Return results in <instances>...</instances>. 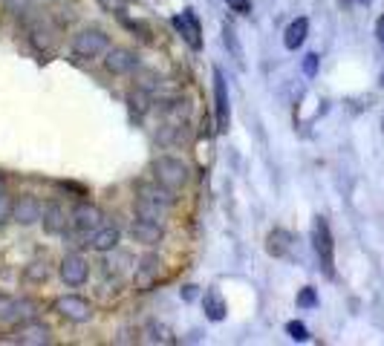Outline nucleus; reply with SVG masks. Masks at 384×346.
<instances>
[{"label":"nucleus","instance_id":"30","mask_svg":"<svg viewBox=\"0 0 384 346\" xmlns=\"http://www.w3.org/2000/svg\"><path fill=\"white\" fill-rule=\"evenodd\" d=\"M12 220V199L6 197V190H0V222Z\"/></svg>","mask_w":384,"mask_h":346},{"label":"nucleus","instance_id":"9","mask_svg":"<svg viewBox=\"0 0 384 346\" xmlns=\"http://www.w3.org/2000/svg\"><path fill=\"white\" fill-rule=\"evenodd\" d=\"M15 343H24V346H44L52 343V329L41 320H26L17 326L15 332Z\"/></svg>","mask_w":384,"mask_h":346},{"label":"nucleus","instance_id":"10","mask_svg":"<svg viewBox=\"0 0 384 346\" xmlns=\"http://www.w3.org/2000/svg\"><path fill=\"white\" fill-rule=\"evenodd\" d=\"M41 217H44L41 199H35V197H17V199H12V220L15 222L35 225V222H41Z\"/></svg>","mask_w":384,"mask_h":346},{"label":"nucleus","instance_id":"20","mask_svg":"<svg viewBox=\"0 0 384 346\" xmlns=\"http://www.w3.org/2000/svg\"><path fill=\"white\" fill-rule=\"evenodd\" d=\"M202 309H205V318L214 320V323H220L225 318V300H223V295L217 292V288H208V292H205Z\"/></svg>","mask_w":384,"mask_h":346},{"label":"nucleus","instance_id":"34","mask_svg":"<svg viewBox=\"0 0 384 346\" xmlns=\"http://www.w3.org/2000/svg\"><path fill=\"white\" fill-rule=\"evenodd\" d=\"M26 6H29V0H6V9H9L12 15L26 12Z\"/></svg>","mask_w":384,"mask_h":346},{"label":"nucleus","instance_id":"19","mask_svg":"<svg viewBox=\"0 0 384 346\" xmlns=\"http://www.w3.org/2000/svg\"><path fill=\"white\" fill-rule=\"evenodd\" d=\"M21 315H35V303L32 300H15L0 295V318H21Z\"/></svg>","mask_w":384,"mask_h":346},{"label":"nucleus","instance_id":"22","mask_svg":"<svg viewBox=\"0 0 384 346\" xmlns=\"http://www.w3.org/2000/svg\"><path fill=\"white\" fill-rule=\"evenodd\" d=\"M223 44H225V49L232 52V58L237 61V67H243V47H240V38H237V32H234V26H223Z\"/></svg>","mask_w":384,"mask_h":346},{"label":"nucleus","instance_id":"6","mask_svg":"<svg viewBox=\"0 0 384 346\" xmlns=\"http://www.w3.org/2000/svg\"><path fill=\"white\" fill-rule=\"evenodd\" d=\"M104 67L113 75H127V72H133V69L139 67V58H136V52H133V49L107 47V52H104Z\"/></svg>","mask_w":384,"mask_h":346},{"label":"nucleus","instance_id":"4","mask_svg":"<svg viewBox=\"0 0 384 346\" xmlns=\"http://www.w3.org/2000/svg\"><path fill=\"white\" fill-rule=\"evenodd\" d=\"M52 312L72 323H87L93 318V306H90V300H84L79 295H64V297H55Z\"/></svg>","mask_w":384,"mask_h":346},{"label":"nucleus","instance_id":"32","mask_svg":"<svg viewBox=\"0 0 384 346\" xmlns=\"http://www.w3.org/2000/svg\"><path fill=\"white\" fill-rule=\"evenodd\" d=\"M125 26H127L130 32H139L142 41H150V29H147L145 24H139V21H127V17H125Z\"/></svg>","mask_w":384,"mask_h":346},{"label":"nucleus","instance_id":"26","mask_svg":"<svg viewBox=\"0 0 384 346\" xmlns=\"http://www.w3.org/2000/svg\"><path fill=\"white\" fill-rule=\"evenodd\" d=\"M24 277H26V280H32V283H44V280L49 277V265H47V263H41V260H35V263H29V265H26Z\"/></svg>","mask_w":384,"mask_h":346},{"label":"nucleus","instance_id":"16","mask_svg":"<svg viewBox=\"0 0 384 346\" xmlns=\"http://www.w3.org/2000/svg\"><path fill=\"white\" fill-rule=\"evenodd\" d=\"M177 190H170V188H165V185H159L157 179L153 182H139L136 185V197H147V199H153V202H159V205H165V208H174L177 205Z\"/></svg>","mask_w":384,"mask_h":346},{"label":"nucleus","instance_id":"23","mask_svg":"<svg viewBox=\"0 0 384 346\" xmlns=\"http://www.w3.org/2000/svg\"><path fill=\"white\" fill-rule=\"evenodd\" d=\"M29 38H32V44H35L38 49H49V47L55 44V29H49L47 24H44V26L38 24V26L29 29Z\"/></svg>","mask_w":384,"mask_h":346},{"label":"nucleus","instance_id":"29","mask_svg":"<svg viewBox=\"0 0 384 346\" xmlns=\"http://www.w3.org/2000/svg\"><path fill=\"white\" fill-rule=\"evenodd\" d=\"M315 72H318V55L310 52L303 58V75H306V79H315Z\"/></svg>","mask_w":384,"mask_h":346},{"label":"nucleus","instance_id":"15","mask_svg":"<svg viewBox=\"0 0 384 346\" xmlns=\"http://www.w3.org/2000/svg\"><path fill=\"white\" fill-rule=\"evenodd\" d=\"M119 240H122V231L116 225H99L93 231V237H90V248H93V252L107 254V252H113V248L119 245Z\"/></svg>","mask_w":384,"mask_h":346},{"label":"nucleus","instance_id":"3","mask_svg":"<svg viewBox=\"0 0 384 346\" xmlns=\"http://www.w3.org/2000/svg\"><path fill=\"white\" fill-rule=\"evenodd\" d=\"M107 47H110V38L95 26H87L72 38V52L79 58H99L107 52Z\"/></svg>","mask_w":384,"mask_h":346},{"label":"nucleus","instance_id":"12","mask_svg":"<svg viewBox=\"0 0 384 346\" xmlns=\"http://www.w3.org/2000/svg\"><path fill=\"white\" fill-rule=\"evenodd\" d=\"M87 274H90V268H87V260L81 254H67L61 260V280L72 288H79L87 283Z\"/></svg>","mask_w":384,"mask_h":346},{"label":"nucleus","instance_id":"8","mask_svg":"<svg viewBox=\"0 0 384 346\" xmlns=\"http://www.w3.org/2000/svg\"><path fill=\"white\" fill-rule=\"evenodd\" d=\"M159 277H162V260H159L157 254H147V257H142V263L136 265L133 283H136L139 292H150V288L159 283Z\"/></svg>","mask_w":384,"mask_h":346},{"label":"nucleus","instance_id":"1","mask_svg":"<svg viewBox=\"0 0 384 346\" xmlns=\"http://www.w3.org/2000/svg\"><path fill=\"white\" fill-rule=\"evenodd\" d=\"M312 248L318 254V263L326 277H335V245H333V231L323 217H315L312 222Z\"/></svg>","mask_w":384,"mask_h":346},{"label":"nucleus","instance_id":"17","mask_svg":"<svg viewBox=\"0 0 384 346\" xmlns=\"http://www.w3.org/2000/svg\"><path fill=\"white\" fill-rule=\"evenodd\" d=\"M292 242H295V237L289 234L286 228H275L272 234L266 237V252L272 254V257H286L292 252Z\"/></svg>","mask_w":384,"mask_h":346},{"label":"nucleus","instance_id":"31","mask_svg":"<svg viewBox=\"0 0 384 346\" xmlns=\"http://www.w3.org/2000/svg\"><path fill=\"white\" fill-rule=\"evenodd\" d=\"M225 3H228V9L237 12V15H248V12H252V0H225Z\"/></svg>","mask_w":384,"mask_h":346},{"label":"nucleus","instance_id":"33","mask_svg":"<svg viewBox=\"0 0 384 346\" xmlns=\"http://www.w3.org/2000/svg\"><path fill=\"white\" fill-rule=\"evenodd\" d=\"M99 6L104 12H113V15H122L125 12V0H99Z\"/></svg>","mask_w":384,"mask_h":346},{"label":"nucleus","instance_id":"18","mask_svg":"<svg viewBox=\"0 0 384 346\" xmlns=\"http://www.w3.org/2000/svg\"><path fill=\"white\" fill-rule=\"evenodd\" d=\"M306 35H310V21H306V17H295V21L286 26V32H283V47L295 52L298 47H303Z\"/></svg>","mask_w":384,"mask_h":346},{"label":"nucleus","instance_id":"13","mask_svg":"<svg viewBox=\"0 0 384 346\" xmlns=\"http://www.w3.org/2000/svg\"><path fill=\"white\" fill-rule=\"evenodd\" d=\"M130 234H133V240L142 242V245H157V242H162V237H165V228H162V222H157V220L139 217L136 222H133Z\"/></svg>","mask_w":384,"mask_h":346},{"label":"nucleus","instance_id":"24","mask_svg":"<svg viewBox=\"0 0 384 346\" xmlns=\"http://www.w3.org/2000/svg\"><path fill=\"white\" fill-rule=\"evenodd\" d=\"M127 104H130L133 115H145V113L150 110V95H147L145 90H133V92L127 95Z\"/></svg>","mask_w":384,"mask_h":346},{"label":"nucleus","instance_id":"38","mask_svg":"<svg viewBox=\"0 0 384 346\" xmlns=\"http://www.w3.org/2000/svg\"><path fill=\"white\" fill-rule=\"evenodd\" d=\"M378 84H381V87H384V72H381V79H378Z\"/></svg>","mask_w":384,"mask_h":346},{"label":"nucleus","instance_id":"21","mask_svg":"<svg viewBox=\"0 0 384 346\" xmlns=\"http://www.w3.org/2000/svg\"><path fill=\"white\" fill-rule=\"evenodd\" d=\"M133 208H136V217L157 220V222H162V220H165V214L170 211V208H165V205H159V202H153V199H147V197H136Z\"/></svg>","mask_w":384,"mask_h":346},{"label":"nucleus","instance_id":"28","mask_svg":"<svg viewBox=\"0 0 384 346\" xmlns=\"http://www.w3.org/2000/svg\"><path fill=\"white\" fill-rule=\"evenodd\" d=\"M286 332H289V338L292 340H310V329H306V326L301 323V320H289V323H286Z\"/></svg>","mask_w":384,"mask_h":346},{"label":"nucleus","instance_id":"27","mask_svg":"<svg viewBox=\"0 0 384 346\" xmlns=\"http://www.w3.org/2000/svg\"><path fill=\"white\" fill-rule=\"evenodd\" d=\"M298 306H301V309H315V306H318V292L312 286H303L298 292Z\"/></svg>","mask_w":384,"mask_h":346},{"label":"nucleus","instance_id":"37","mask_svg":"<svg viewBox=\"0 0 384 346\" xmlns=\"http://www.w3.org/2000/svg\"><path fill=\"white\" fill-rule=\"evenodd\" d=\"M355 3H361V6H367V3H373V0H355Z\"/></svg>","mask_w":384,"mask_h":346},{"label":"nucleus","instance_id":"11","mask_svg":"<svg viewBox=\"0 0 384 346\" xmlns=\"http://www.w3.org/2000/svg\"><path fill=\"white\" fill-rule=\"evenodd\" d=\"M70 220H72V225L79 228V231L90 234V231H95V228L102 225L104 214H102V208H99V205H93V202H79V205L72 208Z\"/></svg>","mask_w":384,"mask_h":346},{"label":"nucleus","instance_id":"14","mask_svg":"<svg viewBox=\"0 0 384 346\" xmlns=\"http://www.w3.org/2000/svg\"><path fill=\"white\" fill-rule=\"evenodd\" d=\"M41 222H44V231H47V234H64L72 220H70V214H67V208H64V205L49 202V205H44V217H41Z\"/></svg>","mask_w":384,"mask_h":346},{"label":"nucleus","instance_id":"2","mask_svg":"<svg viewBox=\"0 0 384 346\" xmlns=\"http://www.w3.org/2000/svg\"><path fill=\"white\" fill-rule=\"evenodd\" d=\"M153 179H157L159 185H165V188H170V190H182L191 179V170L177 156H159L157 162H153Z\"/></svg>","mask_w":384,"mask_h":346},{"label":"nucleus","instance_id":"36","mask_svg":"<svg viewBox=\"0 0 384 346\" xmlns=\"http://www.w3.org/2000/svg\"><path fill=\"white\" fill-rule=\"evenodd\" d=\"M194 297H197V286H185V288H182V300H188V303H191Z\"/></svg>","mask_w":384,"mask_h":346},{"label":"nucleus","instance_id":"35","mask_svg":"<svg viewBox=\"0 0 384 346\" xmlns=\"http://www.w3.org/2000/svg\"><path fill=\"white\" fill-rule=\"evenodd\" d=\"M376 38H378V44H381V49H384V15L376 21Z\"/></svg>","mask_w":384,"mask_h":346},{"label":"nucleus","instance_id":"7","mask_svg":"<svg viewBox=\"0 0 384 346\" xmlns=\"http://www.w3.org/2000/svg\"><path fill=\"white\" fill-rule=\"evenodd\" d=\"M170 24H174V29L185 38V44H188L191 49H202V26H200V21H197L194 9H185V12L177 15Z\"/></svg>","mask_w":384,"mask_h":346},{"label":"nucleus","instance_id":"25","mask_svg":"<svg viewBox=\"0 0 384 346\" xmlns=\"http://www.w3.org/2000/svg\"><path fill=\"white\" fill-rule=\"evenodd\" d=\"M147 343H174V335H170V329H168V326H159V323H150L147 326Z\"/></svg>","mask_w":384,"mask_h":346},{"label":"nucleus","instance_id":"5","mask_svg":"<svg viewBox=\"0 0 384 346\" xmlns=\"http://www.w3.org/2000/svg\"><path fill=\"white\" fill-rule=\"evenodd\" d=\"M214 113H217V133H228V124H232V107H228L225 75H223L220 67H214Z\"/></svg>","mask_w":384,"mask_h":346}]
</instances>
